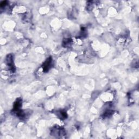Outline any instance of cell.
<instances>
[{
  "mask_svg": "<svg viewBox=\"0 0 139 139\" xmlns=\"http://www.w3.org/2000/svg\"><path fill=\"white\" fill-rule=\"evenodd\" d=\"M52 65H53V60L51 57L48 58L47 60L45 61V62L44 63L43 66V71L45 72H47L50 70V69L51 68Z\"/></svg>",
  "mask_w": 139,
  "mask_h": 139,
  "instance_id": "cell-1",
  "label": "cell"
},
{
  "mask_svg": "<svg viewBox=\"0 0 139 139\" xmlns=\"http://www.w3.org/2000/svg\"><path fill=\"white\" fill-rule=\"evenodd\" d=\"M6 64L10 67V70H11L13 72L15 71V67L13 63V57L12 54H8L7 56L6 59Z\"/></svg>",
  "mask_w": 139,
  "mask_h": 139,
  "instance_id": "cell-2",
  "label": "cell"
},
{
  "mask_svg": "<svg viewBox=\"0 0 139 139\" xmlns=\"http://www.w3.org/2000/svg\"><path fill=\"white\" fill-rule=\"evenodd\" d=\"M71 40L70 39H65L63 42V45L64 47H69L71 44Z\"/></svg>",
  "mask_w": 139,
  "mask_h": 139,
  "instance_id": "cell-4",
  "label": "cell"
},
{
  "mask_svg": "<svg viewBox=\"0 0 139 139\" xmlns=\"http://www.w3.org/2000/svg\"><path fill=\"white\" fill-rule=\"evenodd\" d=\"M7 3H8V2L6 1H2L1 3V4H0V7H1V8L5 7V6L7 5Z\"/></svg>",
  "mask_w": 139,
  "mask_h": 139,
  "instance_id": "cell-6",
  "label": "cell"
},
{
  "mask_svg": "<svg viewBox=\"0 0 139 139\" xmlns=\"http://www.w3.org/2000/svg\"><path fill=\"white\" fill-rule=\"evenodd\" d=\"M22 101L21 99L18 98V100L16 101V102H15L14 104V108H13V110L15 113L20 110L21 107L22 106Z\"/></svg>",
  "mask_w": 139,
  "mask_h": 139,
  "instance_id": "cell-3",
  "label": "cell"
},
{
  "mask_svg": "<svg viewBox=\"0 0 139 139\" xmlns=\"http://www.w3.org/2000/svg\"><path fill=\"white\" fill-rule=\"evenodd\" d=\"M61 119H65L67 118V114L65 112H63V111H61L59 113V116Z\"/></svg>",
  "mask_w": 139,
  "mask_h": 139,
  "instance_id": "cell-5",
  "label": "cell"
}]
</instances>
